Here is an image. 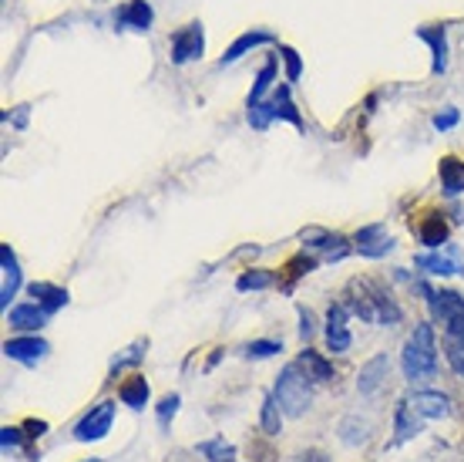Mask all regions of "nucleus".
I'll list each match as a JSON object with an SVG mask.
<instances>
[{"label":"nucleus","mask_w":464,"mask_h":462,"mask_svg":"<svg viewBox=\"0 0 464 462\" xmlns=\"http://www.w3.org/2000/svg\"><path fill=\"white\" fill-rule=\"evenodd\" d=\"M118 399H121V405H128L132 412H142V408L149 405V399H151L149 382H145L142 375H132V378H125V382H121V388H118Z\"/></svg>","instance_id":"b1692460"},{"label":"nucleus","mask_w":464,"mask_h":462,"mask_svg":"<svg viewBox=\"0 0 464 462\" xmlns=\"http://www.w3.org/2000/svg\"><path fill=\"white\" fill-rule=\"evenodd\" d=\"M297 361H300V368L306 371L310 378H313L316 385H323V382H333V378H337V371H333V365H330V361H327L323 355H320V351H313V348H303Z\"/></svg>","instance_id":"a878e982"},{"label":"nucleus","mask_w":464,"mask_h":462,"mask_svg":"<svg viewBox=\"0 0 464 462\" xmlns=\"http://www.w3.org/2000/svg\"><path fill=\"white\" fill-rule=\"evenodd\" d=\"M387 375H390V358L387 355H374L363 368L357 371V392L363 399L377 395L380 388L387 385Z\"/></svg>","instance_id":"ddd939ff"},{"label":"nucleus","mask_w":464,"mask_h":462,"mask_svg":"<svg viewBox=\"0 0 464 462\" xmlns=\"http://www.w3.org/2000/svg\"><path fill=\"white\" fill-rule=\"evenodd\" d=\"M407 401H411V408H414L420 418H427V422H431V418L451 416V399L444 392H411Z\"/></svg>","instance_id":"f3484780"},{"label":"nucleus","mask_w":464,"mask_h":462,"mask_svg":"<svg viewBox=\"0 0 464 462\" xmlns=\"http://www.w3.org/2000/svg\"><path fill=\"white\" fill-rule=\"evenodd\" d=\"M458 122H461V111H458V108H444V111H437L435 115L437 132H448V128H454Z\"/></svg>","instance_id":"58836bf2"},{"label":"nucleus","mask_w":464,"mask_h":462,"mask_svg":"<svg viewBox=\"0 0 464 462\" xmlns=\"http://www.w3.org/2000/svg\"><path fill=\"white\" fill-rule=\"evenodd\" d=\"M401 368L404 378L414 382H431L437 375V341H435V324L424 321L411 331V338L404 341V351H401Z\"/></svg>","instance_id":"f03ea898"},{"label":"nucleus","mask_w":464,"mask_h":462,"mask_svg":"<svg viewBox=\"0 0 464 462\" xmlns=\"http://www.w3.org/2000/svg\"><path fill=\"white\" fill-rule=\"evenodd\" d=\"M47 318H51V314H47L37 301H34V304H17V308L7 310V324H11L14 331H20V334H37L47 324Z\"/></svg>","instance_id":"2eb2a0df"},{"label":"nucleus","mask_w":464,"mask_h":462,"mask_svg":"<svg viewBox=\"0 0 464 462\" xmlns=\"http://www.w3.org/2000/svg\"><path fill=\"white\" fill-rule=\"evenodd\" d=\"M85 462H102V459H85Z\"/></svg>","instance_id":"79ce46f5"},{"label":"nucleus","mask_w":464,"mask_h":462,"mask_svg":"<svg viewBox=\"0 0 464 462\" xmlns=\"http://www.w3.org/2000/svg\"><path fill=\"white\" fill-rule=\"evenodd\" d=\"M297 462H333V459H330L327 452H320V449H306V452H303Z\"/></svg>","instance_id":"a19ab883"},{"label":"nucleus","mask_w":464,"mask_h":462,"mask_svg":"<svg viewBox=\"0 0 464 462\" xmlns=\"http://www.w3.org/2000/svg\"><path fill=\"white\" fill-rule=\"evenodd\" d=\"M145 348H149V341H135L132 348H125V355H118L115 361H111V375L121 368H128V365H138V361L145 358Z\"/></svg>","instance_id":"72a5a7b5"},{"label":"nucleus","mask_w":464,"mask_h":462,"mask_svg":"<svg viewBox=\"0 0 464 462\" xmlns=\"http://www.w3.org/2000/svg\"><path fill=\"white\" fill-rule=\"evenodd\" d=\"M303 250L306 253H313L316 260H344L346 253H350V243H346V236L340 233H327V230H306L303 233Z\"/></svg>","instance_id":"423d86ee"},{"label":"nucleus","mask_w":464,"mask_h":462,"mask_svg":"<svg viewBox=\"0 0 464 462\" xmlns=\"http://www.w3.org/2000/svg\"><path fill=\"white\" fill-rule=\"evenodd\" d=\"M283 351V341H249L246 344V351L242 355L246 358H256V361H263V358H273V355H280Z\"/></svg>","instance_id":"2f4dec72"},{"label":"nucleus","mask_w":464,"mask_h":462,"mask_svg":"<svg viewBox=\"0 0 464 462\" xmlns=\"http://www.w3.org/2000/svg\"><path fill=\"white\" fill-rule=\"evenodd\" d=\"M344 304L350 314H357L360 321L367 324H380V327H394V324H401V308H397V301L390 297V291L374 277H354L346 284L344 291Z\"/></svg>","instance_id":"f257e3e1"},{"label":"nucleus","mask_w":464,"mask_h":462,"mask_svg":"<svg viewBox=\"0 0 464 462\" xmlns=\"http://www.w3.org/2000/svg\"><path fill=\"white\" fill-rule=\"evenodd\" d=\"M20 442H24V432L20 429H14V425H4V429H0V446H4V452L20 449Z\"/></svg>","instance_id":"4c0bfd02"},{"label":"nucleus","mask_w":464,"mask_h":462,"mask_svg":"<svg viewBox=\"0 0 464 462\" xmlns=\"http://www.w3.org/2000/svg\"><path fill=\"white\" fill-rule=\"evenodd\" d=\"M24 435H28V439H41V435H45L47 432V422L45 418H30V422H24Z\"/></svg>","instance_id":"ea45409f"},{"label":"nucleus","mask_w":464,"mask_h":462,"mask_svg":"<svg viewBox=\"0 0 464 462\" xmlns=\"http://www.w3.org/2000/svg\"><path fill=\"white\" fill-rule=\"evenodd\" d=\"M202 51H206V31H202L199 21H192V24H185V28L172 34V64L199 62Z\"/></svg>","instance_id":"0eeeda50"},{"label":"nucleus","mask_w":464,"mask_h":462,"mask_svg":"<svg viewBox=\"0 0 464 462\" xmlns=\"http://www.w3.org/2000/svg\"><path fill=\"white\" fill-rule=\"evenodd\" d=\"M276 284V274L266 270V267H249V270H242L240 280H236V291L249 293V291H266Z\"/></svg>","instance_id":"cd10ccee"},{"label":"nucleus","mask_w":464,"mask_h":462,"mask_svg":"<svg viewBox=\"0 0 464 462\" xmlns=\"http://www.w3.org/2000/svg\"><path fill=\"white\" fill-rule=\"evenodd\" d=\"M316 263H320V260H316L313 253H306V250H303V253H297L293 260L286 263V274H289V280H286V284H283L286 291H289V287H293V284H297V280H300V277H306V274H313V270H316Z\"/></svg>","instance_id":"c85d7f7f"},{"label":"nucleus","mask_w":464,"mask_h":462,"mask_svg":"<svg viewBox=\"0 0 464 462\" xmlns=\"http://www.w3.org/2000/svg\"><path fill=\"white\" fill-rule=\"evenodd\" d=\"M297 314H300V341L306 344L316 334V314L310 308H303V304L297 308Z\"/></svg>","instance_id":"e433bc0d"},{"label":"nucleus","mask_w":464,"mask_h":462,"mask_svg":"<svg viewBox=\"0 0 464 462\" xmlns=\"http://www.w3.org/2000/svg\"><path fill=\"white\" fill-rule=\"evenodd\" d=\"M179 405H182L179 395H165V399L159 401V408H155V416H159V429H168V422L179 416Z\"/></svg>","instance_id":"f704fd0d"},{"label":"nucleus","mask_w":464,"mask_h":462,"mask_svg":"<svg viewBox=\"0 0 464 462\" xmlns=\"http://www.w3.org/2000/svg\"><path fill=\"white\" fill-rule=\"evenodd\" d=\"M441 341H444V358H448L451 371L464 378V314L441 324Z\"/></svg>","instance_id":"9d476101"},{"label":"nucleus","mask_w":464,"mask_h":462,"mask_svg":"<svg viewBox=\"0 0 464 462\" xmlns=\"http://www.w3.org/2000/svg\"><path fill=\"white\" fill-rule=\"evenodd\" d=\"M273 395H276L286 418H303L310 412V405H313V378L300 368V361H289V365L276 375Z\"/></svg>","instance_id":"7ed1b4c3"},{"label":"nucleus","mask_w":464,"mask_h":462,"mask_svg":"<svg viewBox=\"0 0 464 462\" xmlns=\"http://www.w3.org/2000/svg\"><path fill=\"white\" fill-rule=\"evenodd\" d=\"M273 78H276V64H273V58H270V62L263 64V71L256 75L253 92H249V102H246V105H256V102H263V98H266V92H270V85H273Z\"/></svg>","instance_id":"7c9ffc66"},{"label":"nucleus","mask_w":464,"mask_h":462,"mask_svg":"<svg viewBox=\"0 0 464 462\" xmlns=\"http://www.w3.org/2000/svg\"><path fill=\"white\" fill-rule=\"evenodd\" d=\"M263 45H276V34L273 31H263V28H256V31H246L240 34L232 45H229V51H225L223 58H219V68H225V64H236L242 58V54H249L253 47H263Z\"/></svg>","instance_id":"6ab92c4d"},{"label":"nucleus","mask_w":464,"mask_h":462,"mask_svg":"<svg viewBox=\"0 0 464 462\" xmlns=\"http://www.w3.org/2000/svg\"><path fill=\"white\" fill-rule=\"evenodd\" d=\"M414 267L424 270V274H435V277H458V274H464L461 250L454 247V243H448L444 253H441V250H424V253H418V257H414Z\"/></svg>","instance_id":"20e7f679"},{"label":"nucleus","mask_w":464,"mask_h":462,"mask_svg":"<svg viewBox=\"0 0 464 462\" xmlns=\"http://www.w3.org/2000/svg\"><path fill=\"white\" fill-rule=\"evenodd\" d=\"M115 21L128 31H149L151 21H155V11H151L149 0H125L115 11Z\"/></svg>","instance_id":"a211bd4d"},{"label":"nucleus","mask_w":464,"mask_h":462,"mask_svg":"<svg viewBox=\"0 0 464 462\" xmlns=\"http://www.w3.org/2000/svg\"><path fill=\"white\" fill-rule=\"evenodd\" d=\"M354 250H357L360 257H367V260H380V257H387L390 250H394V236L387 233L384 223H370V227L357 230Z\"/></svg>","instance_id":"1a4fd4ad"},{"label":"nucleus","mask_w":464,"mask_h":462,"mask_svg":"<svg viewBox=\"0 0 464 462\" xmlns=\"http://www.w3.org/2000/svg\"><path fill=\"white\" fill-rule=\"evenodd\" d=\"M323 334H327V348L333 355H346L354 348V334H350V310L346 304H330L327 321H323Z\"/></svg>","instance_id":"39448f33"},{"label":"nucleus","mask_w":464,"mask_h":462,"mask_svg":"<svg viewBox=\"0 0 464 462\" xmlns=\"http://www.w3.org/2000/svg\"><path fill=\"white\" fill-rule=\"evenodd\" d=\"M28 291L47 314H58V310L68 308V301H71V293L64 291V287H58V284H45V280H41V284H30Z\"/></svg>","instance_id":"5701e85b"},{"label":"nucleus","mask_w":464,"mask_h":462,"mask_svg":"<svg viewBox=\"0 0 464 462\" xmlns=\"http://www.w3.org/2000/svg\"><path fill=\"white\" fill-rule=\"evenodd\" d=\"M249 125H253L256 132H266L273 122V108H270V98H263V102H256V105H249Z\"/></svg>","instance_id":"473e14b6"},{"label":"nucleus","mask_w":464,"mask_h":462,"mask_svg":"<svg viewBox=\"0 0 464 462\" xmlns=\"http://www.w3.org/2000/svg\"><path fill=\"white\" fill-rule=\"evenodd\" d=\"M448 219H444V213H424L418 223V240L424 250H441L448 247Z\"/></svg>","instance_id":"dca6fc26"},{"label":"nucleus","mask_w":464,"mask_h":462,"mask_svg":"<svg viewBox=\"0 0 464 462\" xmlns=\"http://www.w3.org/2000/svg\"><path fill=\"white\" fill-rule=\"evenodd\" d=\"M418 37L424 45H431V54H435L431 71H435V75H444V71H448V37H444V28L424 24V28H418Z\"/></svg>","instance_id":"4be33fe9"},{"label":"nucleus","mask_w":464,"mask_h":462,"mask_svg":"<svg viewBox=\"0 0 464 462\" xmlns=\"http://www.w3.org/2000/svg\"><path fill=\"white\" fill-rule=\"evenodd\" d=\"M437 176H441L444 196H451V200L464 196V162L458 155H444V159L437 162Z\"/></svg>","instance_id":"aec40b11"},{"label":"nucleus","mask_w":464,"mask_h":462,"mask_svg":"<svg viewBox=\"0 0 464 462\" xmlns=\"http://www.w3.org/2000/svg\"><path fill=\"white\" fill-rule=\"evenodd\" d=\"M280 58H283V64H286V85H293V81H300V75H303V62H300V54H297L293 47H280Z\"/></svg>","instance_id":"c9c22d12"},{"label":"nucleus","mask_w":464,"mask_h":462,"mask_svg":"<svg viewBox=\"0 0 464 462\" xmlns=\"http://www.w3.org/2000/svg\"><path fill=\"white\" fill-rule=\"evenodd\" d=\"M424 422L427 418H420L414 408H411V401H397V408H394V446H404L411 439H418L420 432H424Z\"/></svg>","instance_id":"4468645a"},{"label":"nucleus","mask_w":464,"mask_h":462,"mask_svg":"<svg viewBox=\"0 0 464 462\" xmlns=\"http://www.w3.org/2000/svg\"><path fill=\"white\" fill-rule=\"evenodd\" d=\"M47 351H51V344L45 338H37V334H20V338L4 341V355L11 361H20V365H37Z\"/></svg>","instance_id":"9b49d317"},{"label":"nucleus","mask_w":464,"mask_h":462,"mask_svg":"<svg viewBox=\"0 0 464 462\" xmlns=\"http://www.w3.org/2000/svg\"><path fill=\"white\" fill-rule=\"evenodd\" d=\"M0 308L11 310V301L17 297V291H20V263H17L14 250H11V243H4L0 247Z\"/></svg>","instance_id":"f8f14e48"},{"label":"nucleus","mask_w":464,"mask_h":462,"mask_svg":"<svg viewBox=\"0 0 464 462\" xmlns=\"http://www.w3.org/2000/svg\"><path fill=\"white\" fill-rule=\"evenodd\" d=\"M337 435H340V442H344L346 449H360L374 439V425H370V418H363V416H346L344 422H340Z\"/></svg>","instance_id":"412c9836"},{"label":"nucleus","mask_w":464,"mask_h":462,"mask_svg":"<svg viewBox=\"0 0 464 462\" xmlns=\"http://www.w3.org/2000/svg\"><path fill=\"white\" fill-rule=\"evenodd\" d=\"M111 422H115V401H98L75 425V439L77 442H98L111 432Z\"/></svg>","instance_id":"6e6552de"},{"label":"nucleus","mask_w":464,"mask_h":462,"mask_svg":"<svg viewBox=\"0 0 464 462\" xmlns=\"http://www.w3.org/2000/svg\"><path fill=\"white\" fill-rule=\"evenodd\" d=\"M270 108H273V119L289 122L293 128H303V115H300V108L293 105V98H289V85H280V88L273 92Z\"/></svg>","instance_id":"393cba45"},{"label":"nucleus","mask_w":464,"mask_h":462,"mask_svg":"<svg viewBox=\"0 0 464 462\" xmlns=\"http://www.w3.org/2000/svg\"><path fill=\"white\" fill-rule=\"evenodd\" d=\"M259 429H263V435H270V439H276L283 432V408H280L276 395H266L263 405H259Z\"/></svg>","instance_id":"bb28decb"},{"label":"nucleus","mask_w":464,"mask_h":462,"mask_svg":"<svg viewBox=\"0 0 464 462\" xmlns=\"http://www.w3.org/2000/svg\"><path fill=\"white\" fill-rule=\"evenodd\" d=\"M195 452H199V456H206L209 462H232V459H236V449L229 446L225 439H209V442H199V446H195Z\"/></svg>","instance_id":"c756f323"}]
</instances>
